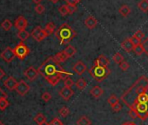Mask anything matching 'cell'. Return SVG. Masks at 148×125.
I'll list each match as a JSON object with an SVG mask.
<instances>
[{"mask_svg":"<svg viewBox=\"0 0 148 125\" xmlns=\"http://www.w3.org/2000/svg\"><path fill=\"white\" fill-rule=\"evenodd\" d=\"M38 71L51 86H56L60 80H64L71 75L60 65L53 56L48 57L38 67Z\"/></svg>","mask_w":148,"mask_h":125,"instance_id":"6da1fadb","label":"cell"},{"mask_svg":"<svg viewBox=\"0 0 148 125\" xmlns=\"http://www.w3.org/2000/svg\"><path fill=\"white\" fill-rule=\"evenodd\" d=\"M148 87V79L145 76H141L122 96L121 100L131 109L134 105L138 96L145 92Z\"/></svg>","mask_w":148,"mask_h":125,"instance_id":"7a4b0ae2","label":"cell"},{"mask_svg":"<svg viewBox=\"0 0 148 125\" xmlns=\"http://www.w3.org/2000/svg\"><path fill=\"white\" fill-rule=\"evenodd\" d=\"M77 32L74 31L68 24H63L55 31L56 37L59 40L60 44L69 43L76 37Z\"/></svg>","mask_w":148,"mask_h":125,"instance_id":"3957f363","label":"cell"},{"mask_svg":"<svg viewBox=\"0 0 148 125\" xmlns=\"http://www.w3.org/2000/svg\"><path fill=\"white\" fill-rule=\"evenodd\" d=\"M89 73L94 80L97 82H102L109 77L111 74V70L106 66L93 65V66L89 70Z\"/></svg>","mask_w":148,"mask_h":125,"instance_id":"277c9868","label":"cell"},{"mask_svg":"<svg viewBox=\"0 0 148 125\" xmlns=\"http://www.w3.org/2000/svg\"><path fill=\"white\" fill-rule=\"evenodd\" d=\"M14 51H15L16 57H18L20 60H24L29 55L30 49L27 47V45L25 43H24V42H20L14 48Z\"/></svg>","mask_w":148,"mask_h":125,"instance_id":"5b68a950","label":"cell"},{"mask_svg":"<svg viewBox=\"0 0 148 125\" xmlns=\"http://www.w3.org/2000/svg\"><path fill=\"white\" fill-rule=\"evenodd\" d=\"M132 108L137 111L138 118L143 121L148 118V103H135Z\"/></svg>","mask_w":148,"mask_h":125,"instance_id":"8992f818","label":"cell"},{"mask_svg":"<svg viewBox=\"0 0 148 125\" xmlns=\"http://www.w3.org/2000/svg\"><path fill=\"white\" fill-rule=\"evenodd\" d=\"M31 36L37 41V42H41L42 40H44L46 37H48V35L46 34V32L45 31V30L41 27V26H37L36 28H34V30L32 31Z\"/></svg>","mask_w":148,"mask_h":125,"instance_id":"52a82bcc","label":"cell"},{"mask_svg":"<svg viewBox=\"0 0 148 125\" xmlns=\"http://www.w3.org/2000/svg\"><path fill=\"white\" fill-rule=\"evenodd\" d=\"M0 56H1V58L6 62H11L16 57L14 49H12L11 47H6L3 50V52L1 53V55H0Z\"/></svg>","mask_w":148,"mask_h":125,"instance_id":"ba28073f","label":"cell"},{"mask_svg":"<svg viewBox=\"0 0 148 125\" xmlns=\"http://www.w3.org/2000/svg\"><path fill=\"white\" fill-rule=\"evenodd\" d=\"M15 90L17 91V93L20 96H25L29 90H30V86L28 85V84L24 81V80H21L18 83V85L15 89Z\"/></svg>","mask_w":148,"mask_h":125,"instance_id":"9c48e42d","label":"cell"},{"mask_svg":"<svg viewBox=\"0 0 148 125\" xmlns=\"http://www.w3.org/2000/svg\"><path fill=\"white\" fill-rule=\"evenodd\" d=\"M59 96L60 97L64 100V101H68L74 94V90H71V88H68V87H63L60 90H59Z\"/></svg>","mask_w":148,"mask_h":125,"instance_id":"30bf717a","label":"cell"},{"mask_svg":"<svg viewBox=\"0 0 148 125\" xmlns=\"http://www.w3.org/2000/svg\"><path fill=\"white\" fill-rule=\"evenodd\" d=\"M38 70H36L34 67H32V66H31V67H29L28 69H26L25 71V72H24V75L30 80V81H34L35 79H37L38 78Z\"/></svg>","mask_w":148,"mask_h":125,"instance_id":"8fae6325","label":"cell"},{"mask_svg":"<svg viewBox=\"0 0 148 125\" xmlns=\"http://www.w3.org/2000/svg\"><path fill=\"white\" fill-rule=\"evenodd\" d=\"M72 70H73V71L75 72V73H77L78 75L81 76V75H83L86 72L87 68H86V65L84 64L82 61H78L76 64L73 65Z\"/></svg>","mask_w":148,"mask_h":125,"instance_id":"7c38bea8","label":"cell"},{"mask_svg":"<svg viewBox=\"0 0 148 125\" xmlns=\"http://www.w3.org/2000/svg\"><path fill=\"white\" fill-rule=\"evenodd\" d=\"M28 25V22L27 20L24 18V17H19L18 18H17V20L15 21V27L18 30V31H23L25 30V28Z\"/></svg>","mask_w":148,"mask_h":125,"instance_id":"4fadbf2b","label":"cell"},{"mask_svg":"<svg viewBox=\"0 0 148 125\" xmlns=\"http://www.w3.org/2000/svg\"><path fill=\"white\" fill-rule=\"evenodd\" d=\"M5 85L7 89H9L10 90H13L16 89L17 85H18V82L16 81V79L12 77H9L5 81Z\"/></svg>","mask_w":148,"mask_h":125,"instance_id":"5bb4252c","label":"cell"},{"mask_svg":"<svg viewBox=\"0 0 148 125\" xmlns=\"http://www.w3.org/2000/svg\"><path fill=\"white\" fill-rule=\"evenodd\" d=\"M98 24V20L92 17V16H89L86 20H85V25L88 28V29H94Z\"/></svg>","mask_w":148,"mask_h":125,"instance_id":"9a60e30c","label":"cell"},{"mask_svg":"<svg viewBox=\"0 0 148 125\" xmlns=\"http://www.w3.org/2000/svg\"><path fill=\"white\" fill-rule=\"evenodd\" d=\"M120 45H121V48H122L125 51H126V52H131V51H132L133 49H134V45H133L132 43L131 42L130 38H126L125 40H124V41L121 43Z\"/></svg>","mask_w":148,"mask_h":125,"instance_id":"2e32d148","label":"cell"},{"mask_svg":"<svg viewBox=\"0 0 148 125\" xmlns=\"http://www.w3.org/2000/svg\"><path fill=\"white\" fill-rule=\"evenodd\" d=\"M104 93V90L101 87H99V85H96L94 86L91 90H90V94L96 99H99L101 97V96L103 95Z\"/></svg>","mask_w":148,"mask_h":125,"instance_id":"e0dca14e","label":"cell"},{"mask_svg":"<svg viewBox=\"0 0 148 125\" xmlns=\"http://www.w3.org/2000/svg\"><path fill=\"white\" fill-rule=\"evenodd\" d=\"M94 65H100V66L108 67V65H109V60H108V58L105 55H100L96 59V61L94 62Z\"/></svg>","mask_w":148,"mask_h":125,"instance_id":"ac0fdd59","label":"cell"},{"mask_svg":"<svg viewBox=\"0 0 148 125\" xmlns=\"http://www.w3.org/2000/svg\"><path fill=\"white\" fill-rule=\"evenodd\" d=\"M53 57H54V59H55L58 62H59V64L65 62V61L67 60V58H68L67 56L65 55V53L64 52V50H62V51L57 53L55 56H53Z\"/></svg>","mask_w":148,"mask_h":125,"instance_id":"d6986e66","label":"cell"},{"mask_svg":"<svg viewBox=\"0 0 148 125\" xmlns=\"http://www.w3.org/2000/svg\"><path fill=\"white\" fill-rule=\"evenodd\" d=\"M64 52L65 53V55L67 56V57H71L73 56L74 55L76 54L77 52V50L75 49V47L72 46V45H68L64 50Z\"/></svg>","mask_w":148,"mask_h":125,"instance_id":"ffe728a7","label":"cell"},{"mask_svg":"<svg viewBox=\"0 0 148 125\" xmlns=\"http://www.w3.org/2000/svg\"><path fill=\"white\" fill-rule=\"evenodd\" d=\"M44 30H45V31L46 32V34H47L48 36H50V35H51L52 33H55V31H56V25H55L53 23L50 22V23H48V24L45 25V27L44 28Z\"/></svg>","mask_w":148,"mask_h":125,"instance_id":"44dd1931","label":"cell"},{"mask_svg":"<svg viewBox=\"0 0 148 125\" xmlns=\"http://www.w3.org/2000/svg\"><path fill=\"white\" fill-rule=\"evenodd\" d=\"M119 14H120L122 17H127V16H129V14L131 13V8H130L128 5H122V6L119 7Z\"/></svg>","mask_w":148,"mask_h":125,"instance_id":"7402d4cb","label":"cell"},{"mask_svg":"<svg viewBox=\"0 0 148 125\" xmlns=\"http://www.w3.org/2000/svg\"><path fill=\"white\" fill-rule=\"evenodd\" d=\"M77 125H91L92 124V121L86 115L81 116L76 122Z\"/></svg>","mask_w":148,"mask_h":125,"instance_id":"603a6c76","label":"cell"},{"mask_svg":"<svg viewBox=\"0 0 148 125\" xmlns=\"http://www.w3.org/2000/svg\"><path fill=\"white\" fill-rule=\"evenodd\" d=\"M135 103H148V94L147 93H145V92H143V93H141L138 96V98H137V100H136V102ZM133 107V106H132Z\"/></svg>","mask_w":148,"mask_h":125,"instance_id":"cb8c5ba5","label":"cell"},{"mask_svg":"<svg viewBox=\"0 0 148 125\" xmlns=\"http://www.w3.org/2000/svg\"><path fill=\"white\" fill-rule=\"evenodd\" d=\"M138 9L143 12H148V0H141V1L138 4Z\"/></svg>","mask_w":148,"mask_h":125,"instance_id":"d4e9b609","label":"cell"},{"mask_svg":"<svg viewBox=\"0 0 148 125\" xmlns=\"http://www.w3.org/2000/svg\"><path fill=\"white\" fill-rule=\"evenodd\" d=\"M30 36H31V34H30L27 31H25V30L19 31L18 33V37L22 42H23V41H25L26 39H28Z\"/></svg>","mask_w":148,"mask_h":125,"instance_id":"484cf974","label":"cell"},{"mask_svg":"<svg viewBox=\"0 0 148 125\" xmlns=\"http://www.w3.org/2000/svg\"><path fill=\"white\" fill-rule=\"evenodd\" d=\"M75 85H76L77 89H79V90H85V89L86 88L87 83H86V81L85 79L79 78V79L76 82Z\"/></svg>","mask_w":148,"mask_h":125,"instance_id":"4316f807","label":"cell"},{"mask_svg":"<svg viewBox=\"0 0 148 125\" xmlns=\"http://www.w3.org/2000/svg\"><path fill=\"white\" fill-rule=\"evenodd\" d=\"M34 121L38 123V125H40V124H43V123L46 122V118H45V116L42 113H38L34 117Z\"/></svg>","mask_w":148,"mask_h":125,"instance_id":"83f0119b","label":"cell"},{"mask_svg":"<svg viewBox=\"0 0 148 125\" xmlns=\"http://www.w3.org/2000/svg\"><path fill=\"white\" fill-rule=\"evenodd\" d=\"M112 60L114 61V62H116V64H119V65L121 64L123 61H125L124 56L119 52H117L116 54H114V56H112Z\"/></svg>","mask_w":148,"mask_h":125,"instance_id":"f1b7e54d","label":"cell"},{"mask_svg":"<svg viewBox=\"0 0 148 125\" xmlns=\"http://www.w3.org/2000/svg\"><path fill=\"white\" fill-rule=\"evenodd\" d=\"M1 27L5 30V31H10L11 28L12 27V24L9 19H5V21H3V23L1 24Z\"/></svg>","mask_w":148,"mask_h":125,"instance_id":"f546056e","label":"cell"},{"mask_svg":"<svg viewBox=\"0 0 148 125\" xmlns=\"http://www.w3.org/2000/svg\"><path fill=\"white\" fill-rule=\"evenodd\" d=\"M133 51H134V52H135V54H136V55H138V56H141L143 53H145V49H144V47H143L142 43H140V44H138V45L135 46V47H134V49H133Z\"/></svg>","mask_w":148,"mask_h":125,"instance_id":"4dcf8cb0","label":"cell"},{"mask_svg":"<svg viewBox=\"0 0 148 125\" xmlns=\"http://www.w3.org/2000/svg\"><path fill=\"white\" fill-rule=\"evenodd\" d=\"M107 102H108V103L111 105V107H112V106H114L115 104H117L118 103H119V98H118L115 95H112V96L108 98Z\"/></svg>","mask_w":148,"mask_h":125,"instance_id":"1f68e13d","label":"cell"},{"mask_svg":"<svg viewBox=\"0 0 148 125\" xmlns=\"http://www.w3.org/2000/svg\"><path fill=\"white\" fill-rule=\"evenodd\" d=\"M58 12H59V13H60V14H61L63 17L69 15L68 7H67V5H61V6L58 8Z\"/></svg>","mask_w":148,"mask_h":125,"instance_id":"d6a6232c","label":"cell"},{"mask_svg":"<svg viewBox=\"0 0 148 125\" xmlns=\"http://www.w3.org/2000/svg\"><path fill=\"white\" fill-rule=\"evenodd\" d=\"M58 113H59V115H60L61 116L66 117V116L70 114V109H69L67 107L64 106V107H62V108L58 110Z\"/></svg>","mask_w":148,"mask_h":125,"instance_id":"836d02e7","label":"cell"},{"mask_svg":"<svg viewBox=\"0 0 148 125\" xmlns=\"http://www.w3.org/2000/svg\"><path fill=\"white\" fill-rule=\"evenodd\" d=\"M64 86L65 87H68V88H71L75 83L73 82V80L70 77H67L64 80Z\"/></svg>","mask_w":148,"mask_h":125,"instance_id":"e575fe53","label":"cell"},{"mask_svg":"<svg viewBox=\"0 0 148 125\" xmlns=\"http://www.w3.org/2000/svg\"><path fill=\"white\" fill-rule=\"evenodd\" d=\"M8 106H9V102L6 98L0 100V109L5 110Z\"/></svg>","mask_w":148,"mask_h":125,"instance_id":"d590c367","label":"cell"},{"mask_svg":"<svg viewBox=\"0 0 148 125\" xmlns=\"http://www.w3.org/2000/svg\"><path fill=\"white\" fill-rule=\"evenodd\" d=\"M119 67L120 69L123 71H126L129 67H130V65H129V62L127 61H123L121 64H119Z\"/></svg>","mask_w":148,"mask_h":125,"instance_id":"8d00e7d4","label":"cell"},{"mask_svg":"<svg viewBox=\"0 0 148 125\" xmlns=\"http://www.w3.org/2000/svg\"><path fill=\"white\" fill-rule=\"evenodd\" d=\"M135 37H137L138 39H139L140 41H142L143 39H144V37H145V34H144V32L142 31H140V30H138V31H137L135 33H134V35H133Z\"/></svg>","mask_w":148,"mask_h":125,"instance_id":"74e56055","label":"cell"},{"mask_svg":"<svg viewBox=\"0 0 148 125\" xmlns=\"http://www.w3.org/2000/svg\"><path fill=\"white\" fill-rule=\"evenodd\" d=\"M45 6L43 5H41V4H39V5H36V7H35V12H37V13H38V14H42L44 12H45Z\"/></svg>","mask_w":148,"mask_h":125,"instance_id":"f35d334b","label":"cell"},{"mask_svg":"<svg viewBox=\"0 0 148 125\" xmlns=\"http://www.w3.org/2000/svg\"><path fill=\"white\" fill-rule=\"evenodd\" d=\"M129 115L132 118V119H137L138 118V113L137 111L133 109V108H131L130 109V111H129Z\"/></svg>","mask_w":148,"mask_h":125,"instance_id":"ab89813d","label":"cell"},{"mask_svg":"<svg viewBox=\"0 0 148 125\" xmlns=\"http://www.w3.org/2000/svg\"><path fill=\"white\" fill-rule=\"evenodd\" d=\"M49 123H50V125H64L62 121L58 118H53Z\"/></svg>","mask_w":148,"mask_h":125,"instance_id":"60d3db41","label":"cell"},{"mask_svg":"<svg viewBox=\"0 0 148 125\" xmlns=\"http://www.w3.org/2000/svg\"><path fill=\"white\" fill-rule=\"evenodd\" d=\"M41 97L45 102H49L51 99V95L49 92H45V93H43Z\"/></svg>","mask_w":148,"mask_h":125,"instance_id":"b9f144b4","label":"cell"},{"mask_svg":"<svg viewBox=\"0 0 148 125\" xmlns=\"http://www.w3.org/2000/svg\"><path fill=\"white\" fill-rule=\"evenodd\" d=\"M130 40H131V42L132 43V44L134 45V47L141 43V41H140L139 39H138L137 37H135L134 36L131 37H130Z\"/></svg>","mask_w":148,"mask_h":125,"instance_id":"7bdbcfd3","label":"cell"},{"mask_svg":"<svg viewBox=\"0 0 148 125\" xmlns=\"http://www.w3.org/2000/svg\"><path fill=\"white\" fill-rule=\"evenodd\" d=\"M68 7V11H69V14H72L77 11V5H67Z\"/></svg>","mask_w":148,"mask_h":125,"instance_id":"ee69618b","label":"cell"},{"mask_svg":"<svg viewBox=\"0 0 148 125\" xmlns=\"http://www.w3.org/2000/svg\"><path fill=\"white\" fill-rule=\"evenodd\" d=\"M112 109L113 112H119V111H120L122 109V105L119 103H118L117 104H115L114 106L112 107Z\"/></svg>","mask_w":148,"mask_h":125,"instance_id":"f6af8a7d","label":"cell"},{"mask_svg":"<svg viewBox=\"0 0 148 125\" xmlns=\"http://www.w3.org/2000/svg\"><path fill=\"white\" fill-rule=\"evenodd\" d=\"M141 43H142V45H143V47L145 49V53H146L148 51V37Z\"/></svg>","mask_w":148,"mask_h":125,"instance_id":"bcb514c9","label":"cell"},{"mask_svg":"<svg viewBox=\"0 0 148 125\" xmlns=\"http://www.w3.org/2000/svg\"><path fill=\"white\" fill-rule=\"evenodd\" d=\"M5 98L7 99V94H6V92H5L1 88H0V100L5 99Z\"/></svg>","mask_w":148,"mask_h":125,"instance_id":"7dc6e473","label":"cell"},{"mask_svg":"<svg viewBox=\"0 0 148 125\" xmlns=\"http://www.w3.org/2000/svg\"><path fill=\"white\" fill-rule=\"evenodd\" d=\"M64 1L67 3V5H77L78 3H79L78 0H64Z\"/></svg>","mask_w":148,"mask_h":125,"instance_id":"c3c4849f","label":"cell"},{"mask_svg":"<svg viewBox=\"0 0 148 125\" xmlns=\"http://www.w3.org/2000/svg\"><path fill=\"white\" fill-rule=\"evenodd\" d=\"M5 76V71L0 68V80H1Z\"/></svg>","mask_w":148,"mask_h":125,"instance_id":"681fc988","label":"cell"},{"mask_svg":"<svg viewBox=\"0 0 148 125\" xmlns=\"http://www.w3.org/2000/svg\"><path fill=\"white\" fill-rule=\"evenodd\" d=\"M32 1H33L35 4H37V5H39V4L42 2V0H32Z\"/></svg>","mask_w":148,"mask_h":125,"instance_id":"f907efd6","label":"cell"},{"mask_svg":"<svg viewBox=\"0 0 148 125\" xmlns=\"http://www.w3.org/2000/svg\"><path fill=\"white\" fill-rule=\"evenodd\" d=\"M123 125H136V124L133 123V122H127V123H125V124H123Z\"/></svg>","mask_w":148,"mask_h":125,"instance_id":"816d5d0a","label":"cell"},{"mask_svg":"<svg viewBox=\"0 0 148 125\" xmlns=\"http://www.w3.org/2000/svg\"><path fill=\"white\" fill-rule=\"evenodd\" d=\"M50 1L52 2L53 4H56V3H58V2L59 1V0H50Z\"/></svg>","mask_w":148,"mask_h":125,"instance_id":"f5cc1de1","label":"cell"},{"mask_svg":"<svg viewBox=\"0 0 148 125\" xmlns=\"http://www.w3.org/2000/svg\"><path fill=\"white\" fill-rule=\"evenodd\" d=\"M40 125H50V123H49V122H45V123H43V124H40Z\"/></svg>","mask_w":148,"mask_h":125,"instance_id":"db71d44e","label":"cell"},{"mask_svg":"<svg viewBox=\"0 0 148 125\" xmlns=\"http://www.w3.org/2000/svg\"><path fill=\"white\" fill-rule=\"evenodd\" d=\"M0 125H5V124H4V123H3V122H1V121H0Z\"/></svg>","mask_w":148,"mask_h":125,"instance_id":"11a10c76","label":"cell"},{"mask_svg":"<svg viewBox=\"0 0 148 125\" xmlns=\"http://www.w3.org/2000/svg\"><path fill=\"white\" fill-rule=\"evenodd\" d=\"M78 1H79V2H80V1H81V0H78Z\"/></svg>","mask_w":148,"mask_h":125,"instance_id":"9f6ffc18","label":"cell"},{"mask_svg":"<svg viewBox=\"0 0 148 125\" xmlns=\"http://www.w3.org/2000/svg\"><path fill=\"white\" fill-rule=\"evenodd\" d=\"M146 54H147V55H148V51H147V52H146Z\"/></svg>","mask_w":148,"mask_h":125,"instance_id":"6f0895ef","label":"cell"}]
</instances>
